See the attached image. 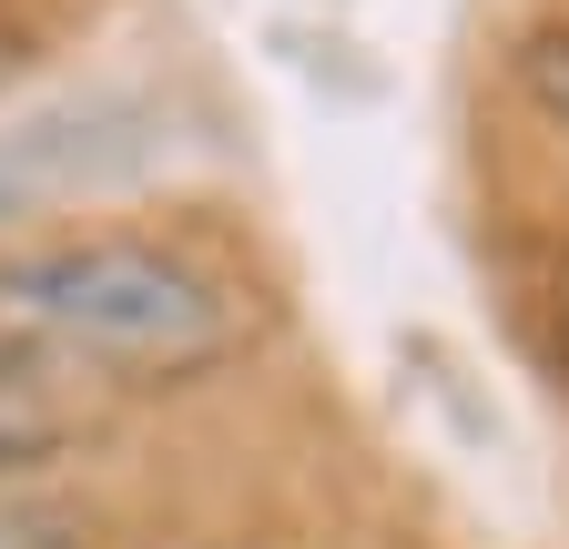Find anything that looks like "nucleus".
<instances>
[{
    "instance_id": "f257e3e1",
    "label": "nucleus",
    "mask_w": 569,
    "mask_h": 549,
    "mask_svg": "<svg viewBox=\"0 0 569 549\" xmlns=\"http://www.w3.org/2000/svg\"><path fill=\"white\" fill-rule=\"evenodd\" d=\"M284 336V264L213 203L153 193L0 234V367L82 397L92 418L244 387Z\"/></svg>"
},
{
    "instance_id": "f03ea898",
    "label": "nucleus",
    "mask_w": 569,
    "mask_h": 549,
    "mask_svg": "<svg viewBox=\"0 0 569 549\" xmlns=\"http://www.w3.org/2000/svg\"><path fill=\"white\" fill-rule=\"evenodd\" d=\"M0 549H132V539L82 468H21L0 478Z\"/></svg>"
},
{
    "instance_id": "7ed1b4c3",
    "label": "nucleus",
    "mask_w": 569,
    "mask_h": 549,
    "mask_svg": "<svg viewBox=\"0 0 569 549\" xmlns=\"http://www.w3.org/2000/svg\"><path fill=\"white\" fill-rule=\"evenodd\" d=\"M498 82H509V102L549 132L559 153H569V11L519 21V31H509V51H498Z\"/></svg>"
},
{
    "instance_id": "20e7f679",
    "label": "nucleus",
    "mask_w": 569,
    "mask_h": 549,
    "mask_svg": "<svg viewBox=\"0 0 569 549\" xmlns=\"http://www.w3.org/2000/svg\"><path fill=\"white\" fill-rule=\"evenodd\" d=\"M132 549H274V529H163V539H132Z\"/></svg>"
},
{
    "instance_id": "39448f33",
    "label": "nucleus",
    "mask_w": 569,
    "mask_h": 549,
    "mask_svg": "<svg viewBox=\"0 0 569 549\" xmlns=\"http://www.w3.org/2000/svg\"><path fill=\"white\" fill-rule=\"evenodd\" d=\"M539 306H549V326H559V357H569V244L549 254V286H539Z\"/></svg>"
}]
</instances>
